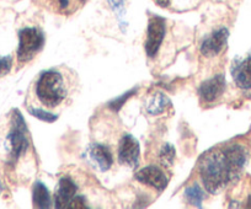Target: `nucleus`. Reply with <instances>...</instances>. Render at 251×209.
Instances as JSON below:
<instances>
[{
    "label": "nucleus",
    "mask_w": 251,
    "mask_h": 209,
    "mask_svg": "<svg viewBox=\"0 0 251 209\" xmlns=\"http://www.w3.org/2000/svg\"><path fill=\"white\" fill-rule=\"evenodd\" d=\"M185 198L188 204L196 206L200 208V207L202 206V202H203L204 199V192L202 191V188L199 186V185L194 184L191 185V186H188L187 188L185 189Z\"/></svg>",
    "instance_id": "15"
},
{
    "label": "nucleus",
    "mask_w": 251,
    "mask_h": 209,
    "mask_svg": "<svg viewBox=\"0 0 251 209\" xmlns=\"http://www.w3.org/2000/svg\"><path fill=\"white\" fill-rule=\"evenodd\" d=\"M170 105V101L169 98L166 97L164 93H154L153 97L149 100V102L147 103V112L149 115H160L163 112L166 111V107Z\"/></svg>",
    "instance_id": "14"
},
{
    "label": "nucleus",
    "mask_w": 251,
    "mask_h": 209,
    "mask_svg": "<svg viewBox=\"0 0 251 209\" xmlns=\"http://www.w3.org/2000/svg\"><path fill=\"white\" fill-rule=\"evenodd\" d=\"M33 206L36 208H50V194L47 187L42 182H36L32 191Z\"/></svg>",
    "instance_id": "13"
},
{
    "label": "nucleus",
    "mask_w": 251,
    "mask_h": 209,
    "mask_svg": "<svg viewBox=\"0 0 251 209\" xmlns=\"http://www.w3.org/2000/svg\"><path fill=\"white\" fill-rule=\"evenodd\" d=\"M76 191H78V187H76L75 182L71 177H62L58 182L57 188H55V208H68L72 199L76 196Z\"/></svg>",
    "instance_id": "10"
},
{
    "label": "nucleus",
    "mask_w": 251,
    "mask_h": 209,
    "mask_svg": "<svg viewBox=\"0 0 251 209\" xmlns=\"http://www.w3.org/2000/svg\"><path fill=\"white\" fill-rule=\"evenodd\" d=\"M136 89H133V90H131V91H128V93H123L122 96H121V97H118V98H115V100L113 101H111L110 103H108V107H110L111 110H113V111L115 112H117L118 110L121 109V107L123 106V105H125V102L127 100H128L129 97H131L132 96V93H136Z\"/></svg>",
    "instance_id": "18"
},
{
    "label": "nucleus",
    "mask_w": 251,
    "mask_h": 209,
    "mask_svg": "<svg viewBox=\"0 0 251 209\" xmlns=\"http://www.w3.org/2000/svg\"><path fill=\"white\" fill-rule=\"evenodd\" d=\"M91 159L96 163L101 171H107L113 164V156L110 149L102 144H94L90 148Z\"/></svg>",
    "instance_id": "12"
},
{
    "label": "nucleus",
    "mask_w": 251,
    "mask_h": 209,
    "mask_svg": "<svg viewBox=\"0 0 251 209\" xmlns=\"http://www.w3.org/2000/svg\"><path fill=\"white\" fill-rule=\"evenodd\" d=\"M248 146L231 141L203 154L199 163V174L204 188L214 194L240 177L249 162Z\"/></svg>",
    "instance_id": "1"
},
{
    "label": "nucleus",
    "mask_w": 251,
    "mask_h": 209,
    "mask_svg": "<svg viewBox=\"0 0 251 209\" xmlns=\"http://www.w3.org/2000/svg\"><path fill=\"white\" fill-rule=\"evenodd\" d=\"M159 159H160L163 166H171L174 164V160H175V148L171 144H164L160 154H159Z\"/></svg>",
    "instance_id": "16"
},
{
    "label": "nucleus",
    "mask_w": 251,
    "mask_h": 209,
    "mask_svg": "<svg viewBox=\"0 0 251 209\" xmlns=\"http://www.w3.org/2000/svg\"><path fill=\"white\" fill-rule=\"evenodd\" d=\"M136 180L141 184L148 185L159 192L164 191L168 186L169 179L165 172L158 166H146L136 174Z\"/></svg>",
    "instance_id": "9"
},
{
    "label": "nucleus",
    "mask_w": 251,
    "mask_h": 209,
    "mask_svg": "<svg viewBox=\"0 0 251 209\" xmlns=\"http://www.w3.org/2000/svg\"><path fill=\"white\" fill-rule=\"evenodd\" d=\"M13 67V58L10 56L0 57V78L10 73Z\"/></svg>",
    "instance_id": "19"
},
{
    "label": "nucleus",
    "mask_w": 251,
    "mask_h": 209,
    "mask_svg": "<svg viewBox=\"0 0 251 209\" xmlns=\"http://www.w3.org/2000/svg\"><path fill=\"white\" fill-rule=\"evenodd\" d=\"M86 201L83 196H75L72 202L69 203V209H85L86 208Z\"/></svg>",
    "instance_id": "20"
},
{
    "label": "nucleus",
    "mask_w": 251,
    "mask_h": 209,
    "mask_svg": "<svg viewBox=\"0 0 251 209\" xmlns=\"http://www.w3.org/2000/svg\"><path fill=\"white\" fill-rule=\"evenodd\" d=\"M36 95L46 107L54 109L63 102L68 95L64 75L57 69L43 71L36 84Z\"/></svg>",
    "instance_id": "2"
},
{
    "label": "nucleus",
    "mask_w": 251,
    "mask_h": 209,
    "mask_svg": "<svg viewBox=\"0 0 251 209\" xmlns=\"http://www.w3.org/2000/svg\"><path fill=\"white\" fill-rule=\"evenodd\" d=\"M224 90H226V78L222 74H218L200 85L199 95L203 103H213L223 95Z\"/></svg>",
    "instance_id": "7"
},
{
    "label": "nucleus",
    "mask_w": 251,
    "mask_h": 209,
    "mask_svg": "<svg viewBox=\"0 0 251 209\" xmlns=\"http://www.w3.org/2000/svg\"><path fill=\"white\" fill-rule=\"evenodd\" d=\"M28 112H30V115H32L33 117H36V118L41 119V121L43 122H47V123H53V122H55L58 119L57 115L50 114V112L45 111V110L42 109L30 107V109H28Z\"/></svg>",
    "instance_id": "17"
},
{
    "label": "nucleus",
    "mask_w": 251,
    "mask_h": 209,
    "mask_svg": "<svg viewBox=\"0 0 251 209\" xmlns=\"http://www.w3.org/2000/svg\"><path fill=\"white\" fill-rule=\"evenodd\" d=\"M108 4L111 5V8L116 11L123 10V4H125V0H108Z\"/></svg>",
    "instance_id": "21"
},
{
    "label": "nucleus",
    "mask_w": 251,
    "mask_h": 209,
    "mask_svg": "<svg viewBox=\"0 0 251 209\" xmlns=\"http://www.w3.org/2000/svg\"><path fill=\"white\" fill-rule=\"evenodd\" d=\"M166 33V21L161 16H151L148 23L147 40L144 43V49L149 58H154L158 53L159 48L163 43Z\"/></svg>",
    "instance_id": "5"
},
{
    "label": "nucleus",
    "mask_w": 251,
    "mask_h": 209,
    "mask_svg": "<svg viewBox=\"0 0 251 209\" xmlns=\"http://www.w3.org/2000/svg\"><path fill=\"white\" fill-rule=\"evenodd\" d=\"M60 10H68L72 6V0H57Z\"/></svg>",
    "instance_id": "22"
},
{
    "label": "nucleus",
    "mask_w": 251,
    "mask_h": 209,
    "mask_svg": "<svg viewBox=\"0 0 251 209\" xmlns=\"http://www.w3.org/2000/svg\"><path fill=\"white\" fill-rule=\"evenodd\" d=\"M45 46V35L37 27H24L19 31L18 61L27 63L37 56Z\"/></svg>",
    "instance_id": "4"
},
{
    "label": "nucleus",
    "mask_w": 251,
    "mask_h": 209,
    "mask_svg": "<svg viewBox=\"0 0 251 209\" xmlns=\"http://www.w3.org/2000/svg\"><path fill=\"white\" fill-rule=\"evenodd\" d=\"M139 143L131 134H125L118 144V162L129 167H136L139 164Z\"/></svg>",
    "instance_id": "6"
},
{
    "label": "nucleus",
    "mask_w": 251,
    "mask_h": 209,
    "mask_svg": "<svg viewBox=\"0 0 251 209\" xmlns=\"http://www.w3.org/2000/svg\"><path fill=\"white\" fill-rule=\"evenodd\" d=\"M8 140L10 144V162L16 163L20 156L27 151L30 140H28V129L26 127L23 115L14 110L11 117V127L8 134Z\"/></svg>",
    "instance_id": "3"
},
{
    "label": "nucleus",
    "mask_w": 251,
    "mask_h": 209,
    "mask_svg": "<svg viewBox=\"0 0 251 209\" xmlns=\"http://www.w3.org/2000/svg\"><path fill=\"white\" fill-rule=\"evenodd\" d=\"M231 76L243 90H251V56L233 63Z\"/></svg>",
    "instance_id": "11"
},
{
    "label": "nucleus",
    "mask_w": 251,
    "mask_h": 209,
    "mask_svg": "<svg viewBox=\"0 0 251 209\" xmlns=\"http://www.w3.org/2000/svg\"><path fill=\"white\" fill-rule=\"evenodd\" d=\"M229 31L226 27H221L214 31L211 36L206 38L201 45V53L202 56L211 58L216 57L221 53L222 50L226 48V42H228Z\"/></svg>",
    "instance_id": "8"
},
{
    "label": "nucleus",
    "mask_w": 251,
    "mask_h": 209,
    "mask_svg": "<svg viewBox=\"0 0 251 209\" xmlns=\"http://www.w3.org/2000/svg\"><path fill=\"white\" fill-rule=\"evenodd\" d=\"M154 1H155L159 6H161V8H168V6L170 5L171 0H154Z\"/></svg>",
    "instance_id": "23"
}]
</instances>
